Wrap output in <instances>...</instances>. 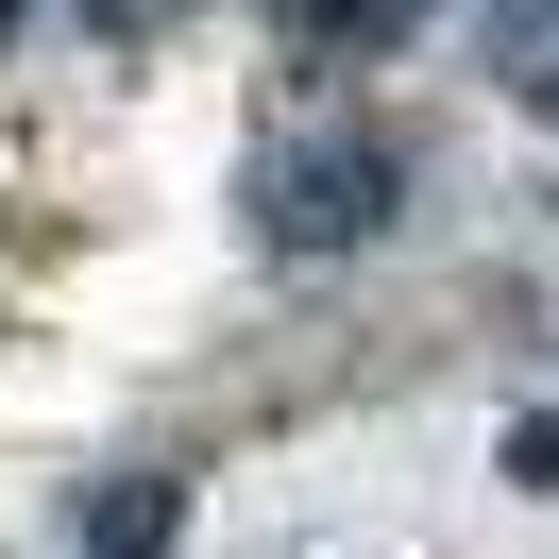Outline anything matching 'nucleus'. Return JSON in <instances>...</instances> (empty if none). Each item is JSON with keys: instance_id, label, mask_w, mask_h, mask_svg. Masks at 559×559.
Wrapping results in <instances>:
<instances>
[{"instance_id": "7ed1b4c3", "label": "nucleus", "mask_w": 559, "mask_h": 559, "mask_svg": "<svg viewBox=\"0 0 559 559\" xmlns=\"http://www.w3.org/2000/svg\"><path fill=\"white\" fill-rule=\"evenodd\" d=\"M103 17H119V35H153V17H170V0H103Z\"/></svg>"}, {"instance_id": "f03ea898", "label": "nucleus", "mask_w": 559, "mask_h": 559, "mask_svg": "<svg viewBox=\"0 0 559 559\" xmlns=\"http://www.w3.org/2000/svg\"><path fill=\"white\" fill-rule=\"evenodd\" d=\"M475 35H491V69H509L525 103H559V0H491Z\"/></svg>"}, {"instance_id": "f257e3e1", "label": "nucleus", "mask_w": 559, "mask_h": 559, "mask_svg": "<svg viewBox=\"0 0 559 559\" xmlns=\"http://www.w3.org/2000/svg\"><path fill=\"white\" fill-rule=\"evenodd\" d=\"M390 221V153H288L272 170V238L288 254H340V238H373Z\"/></svg>"}]
</instances>
